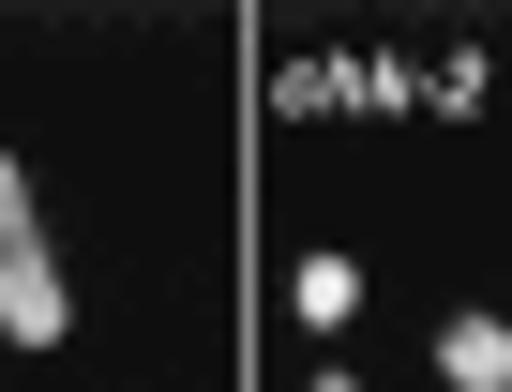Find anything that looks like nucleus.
I'll list each match as a JSON object with an SVG mask.
<instances>
[{
  "mask_svg": "<svg viewBox=\"0 0 512 392\" xmlns=\"http://www.w3.org/2000/svg\"><path fill=\"white\" fill-rule=\"evenodd\" d=\"M0 332H16V347H61V332H76V287L46 272V227L0 242Z\"/></svg>",
  "mask_w": 512,
  "mask_h": 392,
  "instance_id": "1",
  "label": "nucleus"
},
{
  "mask_svg": "<svg viewBox=\"0 0 512 392\" xmlns=\"http://www.w3.org/2000/svg\"><path fill=\"white\" fill-rule=\"evenodd\" d=\"M437 392H512V317H437Z\"/></svg>",
  "mask_w": 512,
  "mask_h": 392,
  "instance_id": "2",
  "label": "nucleus"
},
{
  "mask_svg": "<svg viewBox=\"0 0 512 392\" xmlns=\"http://www.w3.org/2000/svg\"><path fill=\"white\" fill-rule=\"evenodd\" d=\"M287 302H302V332H347V317H362V257H332V242H317V257L287 272Z\"/></svg>",
  "mask_w": 512,
  "mask_h": 392,
  "instance_id": "3",
  "label": "nucleus"
},
{
  "mask_svg": "<svg viewBox=\"0 0 512 392\" xmlns=\"http://www.w3.org/2000/svg\"><path fill=\"white\" fill-rule=\"evenodd\" d=\"M347 106H377V121H392V106H422V61H392V46H377V61H347Z\"/></svg>",
  "mask_w": 512,
  "mask_h": 392,
  "instance_id": "4",
  "label": "nucleus"
},
{
  "mask_svg": "<svg viewBox=\"0 0 512 392\" xmlns=\"http://www.w3.org/2000/svg\"><path fill=\"white\" fill-rule=\"evenodd\" d=\"M272 106H287V121H317V106H347V61H287V76H272Z\"/></svg>",
  "mask_w": 512,
  "mask_h": 392,
  "instance_id": "5",
  "label": "nucleus"
},
{
  "mask_svg": "<svg viewBox=\"0 0 512 392\" xmlns=\"http://www.w3.org/2000/svg\"><path fill=\"white\" fill-rule=\"evenodd\" d=\"M0 242H31V181H16V151H0Z\"/></svg>",
  "mask_w": 512,
  "mask_h": 392,
  "instance_id": "6",
  "label": "nucleus"
},
{
  "mask_svg": "<svg viewBox=\"0 0 512 392\" xmlns=\"http://www.w3.org/2000/svg\"><path fill=\"white\" fill-rule=\"evenodd\" d=\"M302 392H362V377H302Z\"/></svg>",
  "mask_w": 512,
  "mask_h": 392,
  "instance_id": "7",
  "label": "nucleus"
}]
</instances>
